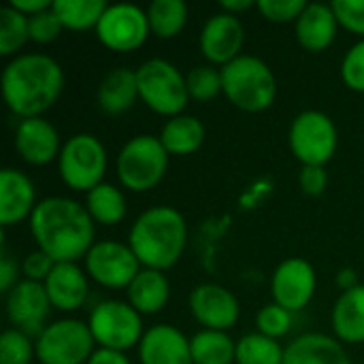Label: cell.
Listing matches in <instances>:
<instances>
[{"label":"cell","instance_id":"obj_1","mask_svg":"<svg viewBox=\"0 0 364 364\" xmlns=\"http://www.w3.org/2000/svg\"><path fill=\"white\" fill-rule=\"evenodd\" d=\"M28 222L36 250L45 252L55 264L85 258L96 243L94 220L85 205L66 196H47L38 200Z\"/></svg>","mask_w":364,"mask_h":364},{"label":"cell","instance_id":"obj_2","mask_svg":"<svg viewBox=\"0 0 364 364\" xmlns=\"http://www.w3.org/2000/svg\"><path fill=\"white\" fill-rule=\"evenodd\" d=\"M0 87L6 107L17 117H43L64 90V70L51 55L19 53L4 66Z\"/></svg>","mask_w":364,"mask_h":364},{"label":"cell","instance_id":"obj_3","mask_svg":"<svg viewBox=\"0 0 364 364\" xmlns=\"http://www.w3.org/2000/svg\"><path fill=\"white\" fill-rule=\"evenodd\" d=\"M128 245L143 269L166 271L175 267L186 252V218L168 205L145 209L130 226Z\"/></svg>","mask_w":364,"mask_h":364},{"label":"cell","instance_id":"obj_4","mask_svg":"<svg viewBox=\"0 0 364 364\" xmlns=\"http://www.w3.org/2000/svg\"><path fill=\"white\" fill-rule=\"evenodd\" d=\"M222 92L239 111L260 113L275 102L277 79L264 60L239 55L222 68Z\"/></svg>","mask_w":364,"mask_h":364},{"label":"cell","instance_id":"obj_5","mask_svg":"<svg viewBox=\"0 0 364 364\" xmlns=\"http://www.w3.org/2000/svg\"><path fill=\"white\" fill-rule=\"evenodd\" d=\"M141 102L164 117H177L188 107L190 94L186 75L164 58H151L136 68Z\"/></svg>","mask_w":364,"mask_h":364},{"label":"cell","instance_id":"obj_6","mask_svg":"<svg viewBox=\"0 0 364 364\" xmlns=\"http://www.w3.org/2000/svg\"><path fill=\"white\" fill-rule=\"evenodd\" d=\"M168 158L171 156L160 143V136L136 134L122 147L117 156V179L130 192H149L164 179Z\"/></svg>","mask_w":364,"mask_h":364},{"label":"cell","instance_id":"obj_7","mask_svg":"<svg viewBox=\"0 0 364 364\" xmlns=\"http://www.w3.org/2000/svg\"><path fill=\"white\" fill-rule=\"evenodd\" d=\"M107 149L102 141L90 132L73 134L58 156V173L73 192H90L102 183L107 173Z\"/></svg>","mask_w":364,"mask_h":364},{"label":"cell","instance_id":"obj_8","mask_svg":"<svg viewBox=\"0 0 364 364\" xmlns=\"http://www.w3.org/2000/svg\"><path fill=\"white\" fill-rule=\"evenodd\" d=\"M288 143L303 166H326L339 145L337 126L324 111H301L290 124Z\"/></svg>","mask_w":364,"mask_h":364},{"label":"cell","instance_id":"obj_9","mask_svg":"<svg viewBox=\"0 0 364 364\" xmlns=\"http://www.w3.org/2000/svg\"><path fill=\"white\" fill-rule=\"evenodd\" d=\"M34 346L41 364H87L96 352L87 322L75 318L47 324Z\"/></svg>","mask_w":364,"mask_h":364},{"label":"cell","instance_id":"obj_10","mask_svg":"<svg viewBox=\"0 0 364 364\" xmlns=\"http://www.w3.org/2000/svg\"><path fill=\"white\" fill-rule=\"evenodd\" d=\"M90 333L94 341L105 350L126 352L141 343L143 339V320L141 314L124 301H102L98 303L87 318Z\"/></svg>","mask_w":364,"mask_h":364},{"label":"cell","instance_id":"obj_11","mask_svg":"<svg viewBox=\"0 0 364 364\" xmlns=\"http://www.w3.org/2000/svg\"><path fill=\"white\" fill-rule=\"evenodd\" d=\"M94 32L107 49L119 53L139 49L151 34L147 11L130 2L109 4Z\"/></svg>","mask_w":364,"mask_h":364},{"label":"cell","instance_id":"obj_12","mask_svg":"<svg viewBox=\"0 0 364 364\" xmlns=\"http://www.w3.org/2000/svg\"><path fill=\"white\" fill-rule=\"evenodd\" d=\"M85 273L102 288H128L141 273V262L128 243L96 241L85 256Z\"/></svg>","mask_w":364,"mask_h":364},{"label":"cell","instance_id":"obj_13","mask_svg":"<svg viewBox=\"0 0 364 364\" xmlns=\"http://www.w3.org/2000/svg\"><path fill=\"white\" fill-rule=\"evenodd\" d=\"M318 288L316 269L305 258H288L284 260L271 277V294L273 303L288 309L290 314L303 311Z\"/></svg>","mask_w":364,"mask_h":364},{"label":"cell","instance_id":"obj_14","mask_svg":"<svg viewBox=\"0 0 364 364\" xmlns=\"http://www.w3.org/2000/svg\"><path fill=\"white\" fill-rule=\"evenodd\" d=\"M245 43V30L237 15L230 13H215L211 15L198 36V47L205 60L211 66H226L232 60H237Z\"/></svg>","mask_w":364,"mask_h":364},{"label":"cell","instance_id":"obj_15","mask_svg":"<svg viewBox=\"0 0 364 364\" xmlns=\"http://www.w3.org/2000/svg\"><path fill=\"white\" fill-rule=\"evenodd\" d=\"M190 311L207 331L228 333L241 316L237 296L220 284H198L190 292Z\"/></svg>","mask_w":364,"mask_h":364},{"label":"cell","instance_id":"obj_16","mask_svg":"<svg viewBox=\"0 0 364 364\" xmlns=\"http://www.w3.org/2000/svg\"><path fill=\"white\" fill-rule=\"evenodd\" d=\"M51 311V301L47 290L38 282L21 279L6 294V318L13 328L26 335H41L45 331V322Z\"/></svg>","mask_w":364,"mask_h":364},{"label":"cell","instance_id":"obj_17","mask_svg":"<svg viewBox=\"0 0 364 364\" xmlns=\"http://www.w3.org/2000/svg\"><path fill=\"white\" fill-rule=\"evenodd\" d=\"M15 149L26 164L45 166L58 160L62 145L60 134L51 122L45 117H30L21 119L15 130Z\"/></svg>","mask_w":364,"mask_h":364},{"label":"cell","instance_id":"obj_18","mask_svg":"<svg viewBox=\"0 0 364 364\" xmlns=\"http://www.w3.org/2000/svg\"><path fill=\"white\" fill-rule=\"evenodd\" d=\"M36 190L28 175L17 168L0 171V224L11 228L30 220L36 209Z\"/></svg>","mask_w":364,"mask_h":364},{"label":"cell","instance_id":"obj_19","mask_svg":"<svg viewBox=\"0 0 364 364\" xmlns=\"http://www.w3.org/2000/svg\"><path fill=\"white\" fill-rule=\"evenodd\" d=\"M141 364H194L190 339L171 324H156L145 331L139 343Z\"/></svg>","mask_w":364,"mask_h":364},{"label":"cell","instance_id":"obj_20","mask_svg":"<svg viewBox=\"0 0 364 364\" xmlns=\"http://www.w3.org/2000/svg\"><path fill=\"white\" fill-rule=\"evenodd\" d=\"M43 286L47 290L51 307L60 311L81 309L90 294L87 273L77 262H58Z\"/></svg>","mask_w":364,"mask_h":364},{"label":"cell","instance_id":"obj_21","mask_svg":"<svg viewBox=\"0 0 364 364\" xmlns=\"http://www.w3.org/2000/svg\"><path fill=\"white\" fill-rule=\"evenodd\" d=\"M337 30H339V21L333 11V4H324V2H309L303 15L294 23L299 45L311 53H320L328 49L335 43Z\"/></svg>","mask_w":364,"mask_h":364},{"label":"cell","instance_id":"obj_22","mask_svg":"<svg viewBox=\"0 0 364 364\" xmlns=\"http://www.w3.org/2000/svg\"><path fill=\"white\" fill-rule=\"evenodd\" d=\"M284 364H352V360L337 337L307 333L290 341Z\"/></svg>","mask_w":364,"mask_h":364},{"label":"cell","instance_id":"obj_23","mask_svg":"<svg viewBox=\"0 0 364 364\" xmlns=\"http://www.w3.org/2000/svg\"><path fill=\"white\" fill-rule=\"evenodd\" d=\"M139 98V85H136V70L132 68H113L109 70L96 90V102L100 111L109 115H122L134 107Z\"/></svg>","mask_w":364,"mask_h":364},{"label":"cell","instance_id":"obj_24","mask_svg":"<svg viewBox=\"0 0 364 364\" xmlns=\"http://www.w3.org/2000/svg\"><path fill=\"white\" fill-rule=\"evenodd\" d=\"M331 324L341 343H364V284L339 294L333 305Z\"/></svg>","mask_w":364,"mask_h":364},{"label":"cell","instance_id":"obj_25","mask_svg":"<svg viewBox=\"0 0 364 364\" xmlns=\"http://www.w3.org/2000/svg\"><path fill=\"white\" fill-rule=\"evenodd\" d=\"M126 294H128V303L141 316H154L166 307L171 299V284L164 271L141 269V273L126 288Z\"/></svg>","mask_w":364,"mask_h":364},{"label":"cell","instance_id":"obj_26","mask_svg":"<svg viewBox=\"0 0 364 364\" xmlns=\"http://www.w3.org/2000/svg\"><path fill=\"white\" fill-rule=\"evenodd\" d=\"M205 124L198 117L186 113L166 119L160 130V143L164 145L168 156H190L198 151L205 143Z\"/></svg>","mask_w":364,"mask_h":364},{"label":"cell","instance_id":"obj_27","mask_svg":"<svg viewBox=\"0 0 364 364\" xmlns=\"http://www.w3.org/2000/svg\"><path fill=\"white\" fill-rule=\"evenodd\" d=\"M85 209L90 213V218L94 220V224L100 226H115L126 218V198L119 192V188L111 186V183H100L94 190L87 192L85 196Z\"/></svg>","mask_w":364,"mask_h":364},{"label":"cell","instance_id":"obj_28","mask_svg":"<svg viewBox=\"0 0 364 364\" xmlns=\"http://www.w3.org/2000/svg\"><path fill=\"white\" fill-rule=\"evenodd\" d=\"M194 364H232L237 356V343L222 331H198L190 339Z\"/></svg>","mask_w":364,"mask_h":364},{"label":"cell","instance_id":"obj_29","mask_svg":"<svg viewBox=\"0 0 364 364\" xmlns=\"http://www.w3.org/2000/svg\"><path fill=\"white\" fill-rule=\"evenodd\" d=\"M105 0H53V11L60 17L64 30H90L98 26L102 13L107 11Z\"/></svg>","mask_w":364,"mask_h":364},{"label":"cell","instance_id":"obj_30","mask_svg":"<svg viewBox=\"0 0 364 364\" xmlns=\"http://www.w3.org/2000/svg\"><path fill=\"white\" fill-rule=\"evenodd\" d=\"M147 21L154 36L175 38L188 21V6L183 0H154L147 6Z\"/></svg>","mask_w":364,"mask_h":364},{"label":"cell","instance_id":"obj_31","mask_svg":"<svg viewBox=\"0 0 364 364\" xmlns=\"http://www.w3.org/2000/svg\"><path fill=\"white\" fill-rule=\"evenodd\" d=\"M286 350L279 341L269 339L260 333H250L237 341V364H284Z\"/></svg>","mask_w":364,"mask_h":364},{"label":"cell","instance_id":"obj_32","mask_svg":"<svg viewBox=\"0 0 364 364\" xmlns=\"http://www.w3.org/2000/svg\"><path fill=\"white\" fill-rule=\"evenodd\" d=\"M30 41L28 17L15 11L11 4L0 9V55H17V51Z\"/></svg>","mask_w":364,"mask_h":364},{"label":"cell","instance_id":"obj_33","mask_svg":"<svg viewBox=\"0 0 364 364\" xmlns=\"http://www.w3.org/2000/svg\"><path fill=\"white\" fill-rule=\"evenodd\" d=\"M188 94L196 102H209L222 92V68L211 64H196L186 75Z\"/></svg>","mask_w":364,"mask_h":364},{"label":"cell","instance_id":"obj_34","mask_svg":"<svg viewBox=\"0 0 364 364\" xmlns=\"http://www.w3.org/2000/svg\"><path fill=\"white\" fill-rule=\"evenodd\" d=\"M36 356V346L30 335L9 328L0 335V364H32Z\"/></svg>","mask_w":364,"mask_h":364},{"label":"cell","instance_id":"obj_35","mask_svg":"<svg viewBox=\"0 0 364 364\" xmlns=\"http://www.w3.org/2000/svg\"><path fill=\"white\" fill-rule=\"evenodd\" d=\"M256 333L269 337V339H282L290 333L292 328V314L284 307H279L277 303H269L264 305L258 316H256Z\"/></svg>","mask_w":364,"mask_h":364},{"label":"cell","instance_id":"obj_36","mask_svg":"<svg viewBox=\"0 0 364 364\" xmlns=\"http://www.w3.org/2000/svg\"><path fill=\"white\" fill-rule=\"evenodd\" d=\"M307 4L309 2L305 0H258L256 2L262 17L273 23H290V21L296 23V19L303 15Z\"/></svg>","mask_w":364,"mask_h":364},{"label":"cell","instance_id":"obj_37","mask_svg":"<svg viewBox=\"0 0 364 364\" xmlns=\"http://www.w3.org/2000/svg\"><path fill=\"white\" fill-rule=\"evenodd\" d=\"M341 79L352 92L364 94V38L354 43L343 55Z\"/></svg>","mask_w":364,"mask_h":364},{"label":"cell","instance_id":"obj_38","mask_svg":"<svg viewBox=\"0 0 364 364\" xmlns=\"http://www.w3.org/2000/svg\"><path fill=\"white\" fill-rule=\"evenodd\" d=\"M28 28H30V41H34L38 45L53 43L60 36V32L64 30L60 17L53 11V6L43 11V13H36V15L28 17Z\"/></svg>","mask_w":364,"mask_h":364},{"label":"cell","instance_id":"obj_39","mask_svg":"<svg viewBox=\"0 0 364 364\" xmlns=\"http://www.w3.org/2000/svg\"><path fill=\"white\" fill-rule=\"evenodd\" d=\"M333 11L341 28L364 38V0H335Z\"/></svg>","mask_w":364,"mask_h":364},{"label":"cell","instance_id":"obj_40","mask_svg":"<svg viewBox=\"0 0 364 364\" xmlns=\"http://www.w3.org/2000/svg\"><path fill=\"white\" fill-rule=\"evenodd\" d=\"M55 262L41 250H34L30 252L23 262H21V273L26 279L30 282H38V284H45V279L49 277V273L53 271Z\"/></svg>","mask_w":364,"mask_h":364},{"label":"cell","instance_id":"obj_41","mask_svg":"<svg viewBox=\"0 0 364 364\" xmlns=\"http://www.w3.org/2000/svg\"><path fill=\"white\" fill-rule=\"evenodd\" d=\"M299 186L307 196H320L328 188V173L324 166H303L299 173Z\"/></svg>","mask_w":364,"mask_h":364},{"label":"cell","instance_id":"obj_42","mask_svg":"<svg viewBox=\"0 0 364 364\" xmlns=\"http://www.w3.org/2000/svg\"><path fill=\"white\" fill-rule=\"evenodd\" d=\"M19 271L21 267L11 258V254H2L0 258V292L9 294L19 284Z\"/></svg>","mask_w":364,"mask_h":364},{"label":"cell","instance_id":"obj_43","mask_svg":"<svg viewBox=\"0 0 364 364\" xmlns=\"http://www.w3.org/2000/svg\"><path fill=\"white\" fill-rule=\"evenodd\" d=\"M9 4H11L15 11H19L21 15H26V17H32V15L43 13V11H47V9L53 6L51 0H11Z\"/></svg>","mask_w":364,"mask_h":364},{"label":"cell","instance_id":"obj_44","mask_svg":"<svg viewBox=\"0 0 364 364\" xmlns=\"http://www.w3.org/2000/svg\"><path fill=\"white\" fill-rule=\"evenodd\" d=\"M87 364H132L128 360L126 352H117V350H105L98 348L92 358L87 360Z\"/></svg>","mask_w":364,"mask_h":364},{"label":"cell","instance_id":"obj_45","mask_svg":"<svg viewBox=\"0 0 364 364\" xmlns=\"http://www.w3.org/2000/svg\"><path fill=\"white\" fill-rule=\"evenodd\" d=\"M335 284L343 290V292H348V290H354L356 286H360V282H358V273L352 269V267H346V269H341L339 273H337V277H335Z\"/></svg>","mask_w":364,"mask_h":364},{"label":"cell","instance_id":"obj_46","mask_svg":"<svg viewBox=\"0 0 364 364\" xmlns=\"http://www.w3.org/2000/svg\"><path fill=\"white\" fill-rule=\"evenodd\" d=\"M254 4H256L254 0H220V9L224 13H230V15H237V17H239V13L252 9Z\"/></svg>","mask_w":364,"mask_h":364}]
</instances>
